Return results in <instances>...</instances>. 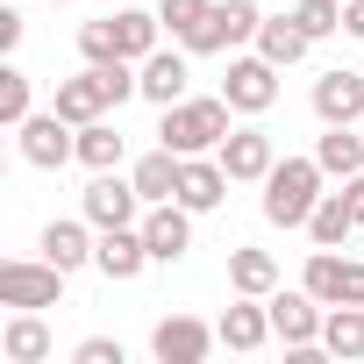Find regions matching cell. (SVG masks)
Here are the masks:
<instances>
[{
	"mask_svg": "<svg viewBox=\"0 0 364 364\" xmlns=\"http://www.w3.org/2000/svg\"><path fill=\"white\" fill-rule=\"evenodd\" d=\"M143 193H136V178H122V171H93V186L79 193V215L93 222V229H129V222H143Z\"/></svg>",
	"mask_w": 364,
	"mask_h": 364,
	"instance_id": "8992f818",
	"label": "cell"
},
{
	"mask_svg": "<svg viewBox=\"0 0 364 364\" xmlns=\"http://www.w3.org/2000/svg\"><path fill=\"white\" fill-rule=\"evenodd\" d=\"M264 307H272V336L293 350V357H314L321 350V321H328V307L307 293V286H279V293H264Z\"/></svg>",
	"mask_w": 364,
	"mask_h": 364,
	"instance_id": "3957f363",
	"label": "cell"
},
{
	"mask_svg": "<svg viewBox=\"0 0 364 364\" xmlns=\"http://www.w3.org/2000/svg\"><path fill=\"white\" fill-rule=\"evenodd\" d=\"M215 343H222V328H208L200 314H164L150 328V357L157 364H208Z\"/></svg>",
	"mask_w": 364,
	"mask_h": 364,
	"instance_id": "9c48e42d",
	"label": "cell"
},
{
	"mask_svg": "<svg viewBox=\"0 0 364 364\" xmlns=\"http://www.w3.org/2000/svg\"><path fill=\"white\" fill-rule=\"evenodd\" d=\"M314 157H321L328 178H357V171H364V129H357V122H321Z\"/></svg>",
	"mask_w": 364,
	"mask_h": 364,
	"instance_id": "ac0fdd59",
	"label": "cell"
},
{
	"mask_svg": "<svg viewBox=\"0 0 364 364\" xmlns=\"http://www.w3.org/2000/svg\"><path fill=\"white\" fill-rule=\"evenodd\" d=\"M79 58H86V65H114V58H122L114 15H107V22H86V29H79Z\"/></svg>",
	"mask_w": 364,
	"mask_h": 364,
	"instance_id": "1f68e13d",
	"label": "cell"
},
{
	"mask_svg": "<svg viewBox=\"0 0 364 364\" xmlns=\"http://www.w3.org/2000/svg\"><path fill=\"white\" fill-rule=\"evenodd\" d=\"M257 50H264V58L286 72V65H300V58L314 50V36H307L293 15H264V29H257Z\"/></svg>",
	"mask_w": 364,
	"mask_h": 364,
	"instance_id": "7402d4cb",
	"label": "cell"
},
{
	"mask_svg": "<svg viewBox=\"0 0 364 364\" xmlns=\"http://www.w3.org/2000/svg\"><path fill=\"white\" fill-rule=\"evenodd\" d=\"M72 129H86V122H100L114 100H107V79H100V65H86L79 79H58V100H50Z\"/></svg>",
	"mask_w": 364,
	"mask_h": 364,
	"instance_id": "2e32d148",
	"label": "cell"
},
{
	"mask_svg": "<svg viewBox=\"0 0 364 364\" xmlns=\"http://www.w3.org/2000/svg\"><path fill=\"white\" fill-rule=\"evenodd\" d=\"M136 72H143V100H150V107H178L186 86H193V50H164V43H157Z\"/></svg>",
	"mask_w": 364,
	"mask_h": 364,
	"instance_id": "5bb4252c",
	"label": "cell"
},
{
	"mask_svg": "<svg viewBox=\"0 0 364 364\" xmlns=\"http://www.w3.org/2000/svg\"><path fill=\"white\" fill-rule=\"evenodd\" d=\"M350 229H357L350 200H343V193H321V200H314V215H307V236H314V250H343V243H350Z\"/></svg>",
	"mask_w": 364,
	"mask_h": 364,
	"instance_id": "d4e9b609",
	"label": "cell"
},
{
	"mask_svg": "<svg viewBox=\"0 0 364 364\" xmlns=\"http://www.w3.org/2000/svg\"><path fill=\"white\" fill-rule=\"evenodd\" d=\"M178 164H186V157L157 143L150 157H136V171H129V178H136V193H143V200H178Z\"/></svg>",
	"mask_w": 364,
	"mask_h": 364,
	"instance_id": "cb8c5ba5",
	"label": "cell"
},
{
	"mask_svg": "<svg viewBox=\"0 0 364 364\" xmlns=\"http://www.w3.org/2000/svg\"><path fill=\"white\" fill-rule=\"evenodd\" d=\"M15 143H22V164H36V171H65V164L79 157V129H72L58 107L29 114V122L15 129Z\"/></svg>",
	"mask_w": 364,
	"mask_h": 364,
	"instance_id": "5b68a950",
	"label": "cell"
},
{
	"mask_svg": "<svg viewBox=\"0 0 364 364\" xmlns=\"http://www.w3.org/2000/svg\"><path fill=\"white\" fill-rule=\"evenodd\" d=\"M215 157H222V171L236 178V186H264V171L279 164V143H272V129L250 122V129H229V143Z\"/></svg>",
	"mask_w": 364,
	"mask_h": 364,
	"instance_id": "7c38bea8",
	"label": "cell"
},
{
	"mask_svg": "<svg viewBox=\"0 0 364 364\" xmlns=\"http://www.w3.org/2000/svg\"><path fill=\"white\" fill-rule=\"evenodd\" d=\"M222 100L236 114H264L279 100V65L257 50V58H229V79H222Z\"/></svg>",
	"mask_w": 364,
	"mask_h": 364,
	"instance_id": "8fae6325",
	"label": "cell"
},
{
	"mask_svg": "<svg viewBox=\"0 0 364 364\" xmlns=\"http://www.w3.org/2000/svg\"><path fill=\"white\" fill-rule=\"evenodd\" d=\"M29 114H36V79H29L22 65H8V72H0V122L22 129Z\"/></svg>",
	"mask_w": 364,
	"mask_h": 364,
	"instance_id": "f1b7e54d",
	"label": "cell"
},
{
	"mask_svg": "<svg viewBox=\"0 0 364 364\" xmlns=\"http://www.w3.org/2000/svg\"><path fill=\"white\" fill-rule=\"evenodd\" d=\"M65 279L72 272L50 257H15V264H0V307H58Z\"/></svg>",
	"mask_w": 364,
	"mask_h": 364,
	"instance_id": "52a82bcc",
	"label": "cell"
},
{
	"mask_svg": "<svg viewBox=\"0 0 364 364\" xmlns=\"http://www.w3.org/2000/svg\"><path fill=\"white\" fill-rule=\"evenodd\" d=\"M215 328H222V343H229V350H243V357H250V350H264V343H272V307H264L257 293H236V307H222V321H215Z\"/></svg>",
	"mask_w": 364,
	"mask_h": 364,
	"instance_id": "e0dca14e",
	"label": "cell"
},
{
	"mask_svg": "<svg viewBox=\"0 0 364 364\" xmlns=\"http://www.w3.org/2000/svg\"><path fill=\"white\" fill-rule=\"evenodd\" d=\"M343 200H350V215H357V229H364V171L343 178Z\"/></svg>",
	"mask_w": 364,
	"mask_h": 364,
	"instance_id": "e575fe53",
	"label": "cell"
},
{
	"mask_svg": "<svg viewBox=\"0 0 364 364\" xmlns=\"http://www.w3.org/2000/svg\"><path fill=\"white\" fill-rule=\"evenodd\" d=\"M72 364H122V343H114V336H86V343L72 350Z\"/></svg>",
	"mask_w": 364,
	"mask_h": 364,
	"instance_id": "d6a6232c",
	"label": "cell"
},
{
	"mask_svg": "<svg viewBox=\"0 0 364 364\" xmlns=\"http://www.w3.org/2000/svg\"><path fill=\"white\" fill-rule=\"evenodd\" d=\"M0 357H8V364H43V357H50L43 307H15V321L0 328Z\"/></svg>",
	"mask_w": 364,
	"mask_h": 364,
	"instance_id": "44dd1931",
	"label": "cell"
},
{
	"mask_svg": "<svg viewBox=\"0 0 364 364\" xmlns=\"http://www.w3.org/2000/svg\"><path fill=\"white\" fill-rule=\"evenodd\" d=\"M122 157H129V136H122L107 114L79 129V164H86V171H122Z\"/></svg>",
	"mask_w": 364,
	"mask_h": 364,
	"instance_id": "603a6c76",
	"label": "cell"
},
{
	"mask_svg": "<svg viewBox=\"0 0 364 364\" xmlns=\"http://www.w3.org/2000/svg\"><path fill=\"white\" fill-rule=\"evenodd\" d=\"M357 129H364V122H357Z\"/></svg>",
	"mask_w": 364,
	"mask_h": 364,
	"instance_id": "74e56055",
	"label": "cell"
},
{
	"mask_svg": "<svg viewBox=\"0 0 364 364\" xmlns=\"http://www.w3.org/2000/svg\"><path fill=\"white\" fill-rule=\"evenodd\" d=\"M208 15H215V0H157V22H164L178 43H186V36H193Z\"/></svg>",
	"mask_w": 364,
	"mask_h": 364,
	"instance_id": "4dcf8cb0",
	"label": "cell"
},
{
	"mask_svg": "<svg viewBox=\"0 0 364 364\" xmlns=\"http://www.w3.org/2000/svg\"><path fill=\"white\" fill-rule=\"evenodd\" d=\"M50 8H72V0H50Z\"/></svg>",
	"mask_w": 364,
	"mask_h": 364,
	"instance_id": "8d00e7d4",
	"label": "cell"
},
{
	"mask_svg": "<svg viewBox=\"0 0 364 364\" xmlns=\"http://www.w3.org/2000/svg\"><path fill=\"white\" fill-rule=\"evenodd\" d=\"M229 100L215 93V100H178V107H157V143L164 150H178V157H208V150H222L229 143Z\"/></svg>",
	"mask_w": 364,
	"mask_h": 364,
	"instance_id": "6da1fadb",
	"label": "cell"
},
{
	"mask_svg": "<svg viewBox=\"0 0 364 364\" xmlns=\"http://www.w3.org/2000/svg\"><path fill=\"white\" fill-rule=\"evenodd\" d=\"M114 36H122V58H129V65H143V58L157 50L164 22H157V8H150V15H143V8H122V15H114Z\"/></svg>",
	"mask_w": 364,
	"mask_h": 364,
	"instance_id": "4316f807",
	"label": "cell"
},
{
	"mask_svg": "<svg viewBox=\"0 0 364 364\" xmlns=\"http://www.w3.org/2000/svg\"><path fill=\"white\" fill-rule=\"evenodd\" d=\"M15 43H22V15H15V8H0V50H15Z\"/></svg>",
	"mask_w": 364,
	"mask_h": 364,
	"instance_id": "836d02e7",
	"label": "cell"
},
{
	"mask_svg": "<svg viewBox=\"0 0 364 364\" xmlns=\"http://www.w3.org/2000/svg\"><path fill=\"white\" fill-rule=\"evenodd\" d=\"M321 157H279L264 171V222L272 229H307L314 200H321Z\"/></svg>",
	"mask_w": 364,
	"mask_h": 364,
	"instance_id": "7a4b0ae2",
	"label": "cell"
},
{
	"mask_svg": "<svg viewBox=\"0 0 364 364\" xmlns=\"http://www.w3.org/2000/svg\"><path fill=\"white\" fill-rule=\"evenodd\" d=\"M229 186H236V178L222 171V157H186V164H178V200H186L193 215H215L229 200Z\"/></svg>",
	"mask_w": 364,
	"mask_h": 364,
	"instance_id": "9a60e30c",
	"label": "cell"
},
{
	"mask_svg": "<svg viewBox=\"0 0 364 364\" xmlns=\"http://www.w3.org/2000/svg\"><path fill=\"white\" fill-rule=\"evenodd\" d=\"M136 229H143V243H150V264H178V257L193 250V208H186V200H150Z\"/></svg>",
	"mask_w": 364,
	"mask_h": 364,
	"instance_id": "ba28073f",
	"label": "cell"
},
{
	"mask_svg": "<svg viewBox=\"0 0 364 364\" xmlns=\"http://www.w3.org/2000/svg\"><path fill=\"white\" fill-rule=\"evenodd\" d=\"M229 286H236V293H257V300L279 293V257H272V250H250V243L229 250Z\"/></svg>",
	"mask_w": 364,
	"mask_h": 364,
	"instance_id": "484cf974",
	"label": "cell"
},
{
	"mask_svg": "<svg viewBox=\"0 0 364 364\" xmlns=\"http://www.w3.org/2000/svg\"><path fill=\"white\" fill-rule=\"evenodd\" d=\"M93 222L79 215V222H43V236H36V250L50 257V264H65V272H79V264H93Z\"/></svg>",
	"mask_w": 364,
	"mask_h": 364,
	"instance_id": "ffe728a7",
	"label": "cell"
},
{
	"mask_svg": "<svg viewBox=\"0 0 364 364\" xmlns=\"http://www.w3.org/2000/svg\"><path fill=\"white\" fill-rule=\"evenodd\" d=\"M293 22H300L314 43H328V36L343 29V0H293Z\"/></svg>",
	"mask_w": 364,
	"mask_h": 364,
	"instance_id": "f546056e",
	"label": "cell"
},
{
	"mask_svg": "<svg viewBox=\"0 0 364 364\" xmlns=\"http://www.w3.org/2000/svg\"><path fill=\"white\" fill-rule=\"evenodd\" d=\"M300 286L321 300V307H364V264L357 257H336V250H314L307 257V272H300Z\"/></svg>",
	"mask_w": 364,
	"mask_h": 364,
	"instance_id": "30bf717a",
	"label": "cell"
},
{
	"mask_svg": "<svg viewBox=\"0 0 364 364\" xmlns=\"http://www.w3.org/2000/svg\"><path fill=\"white\" fill-rule=\"evenodd\" d=\"M143 264H150V243H143V229H136V222H129V229H100V236H93V272H100V279L129 286V279H143Z\"/></svg>",
	"mask_w": 364,
	"mask_h": 364,
	"instance_id": "4fadbf2b",
	"label": "cell"
},
{
	"mask_svg": "<svg viewBox=\"0 0 364 364\" xmlns=\"http://www.w3.org/2000/svg\"><path fill=\"white\" fill-rule=\"evenodd\" d=\"M343 36L364 43V0H343Z\"/></svg>",
	"mask_w": 364,
	"mask_h": 364,
	"instance_id": "d590c367",
	"label": "cell"
},
{
	"mask_svg": "<svg viewBox=\"0 0 364 364\" xmlns=\"http://www.w3.org/2000/svg\"><path fill=\"white\" fill-rule=\"evenodd\" d=\"M314 114L321 122H364V72H321L314 79Z\"/></svg>",
	"mask_w": 364,
	"mask_h": 364,
	"instance_id": "d6986e66",
	"label": "cell"
},
{
	"mask_svg": "<svg viewBox=\"0 0 364 364\" xmlns=\"http://www.w3.org/2000/svg\"><path fill=\"white\" fill-rule=\"evenodd\" d=\"M321 350L328 357H364V307H328V321H321Z\"/></svg>",
	"mask_w": 364,
	"mask_h": 364,
	"instance_id": "83f0119b",
	"label": "cell"
},
{
	"mask_svg": "<svg viewBox=\"0 0 364 364\" xmlns=\"http://www.w3.org/2000/svg\"><path fill=\"white\" fill-rule=\"evenodd\" d=\"M257 29H264V8H257V0H215V15L186 36V50H193V58H222V50H236V43H257Z\"/></svg>",
	"mask_w": 364,
	"mask_h": 364,
	"instance_id": "277c9868",
	"label": "cell"
}]
</instances>
